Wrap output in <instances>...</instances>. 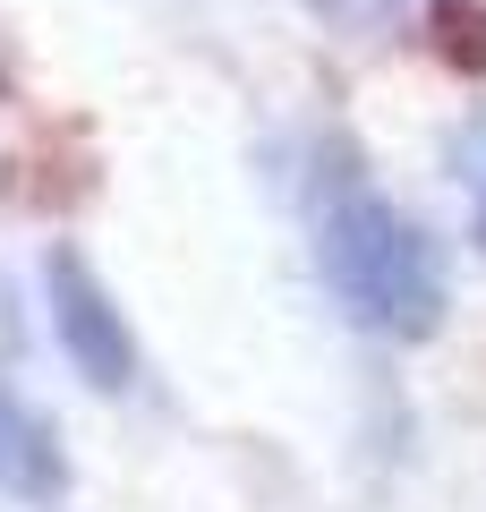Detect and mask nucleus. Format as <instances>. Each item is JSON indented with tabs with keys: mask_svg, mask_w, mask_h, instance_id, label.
I'll return each mask as SVG.
<instances>
[{
	"mask_svg": "<svg viewBox=\"0 0 486 512\" xmlns=\"http://www.w3.org/2000/svg\"><path fill=\"white\" fill-rule=\"evenodd\" d=\"M0 495H18V504H60L69 495V444H60V427L26 393H9V384H0Z\"/></svg>",
	"mask_w": 486,
	"mask_h": 512,
	"instance_id": "3",
	"label": "nucleus"
},
{
	"mask_svg": "<svg viewBox=\"0 0 486 512\" xmlns=\"http://www.w3.org/2000/svg\"><path fill=\"white\" fill-rule=\"evenodd\" d=\"M452 171H461V197H469V231H478V248H486V120H469V128H461Z\"/></svg>",
	"mask_w": 486,
	"mask_h": 512,
	"instance_id": "4",
	"label": "nucleus"
},
{
	"mask_svg": "<svg viewBox=\"0 0 486 512\" xmlns=\"http://www.w3.org/2000/svg\"><path fill=\"white\" fill-rule=\"evenodd\" d=\"M307 231H316V265L350 308V325L384 342H427L444 325V256L359 171L350 146H324V163L307 171Z\"/></svg>",
	"mask_w": 486,
	"mask_h": 512,
	"instance_id": "1",
	"label": "nucleus"
},
{
	"mask_svg": "<svg viewBox=\"0 0 486 512\" xmlns=\"http://www.w3.org/2000/svg\"><path fill=\"white\" fill-rule=\"evenodd\" d=\"M43 299H52V333L69 350V367L94 384V393H128L137 384V342H128V316L111 308L103 274H94L77 248L43 256Z\"/></svg>",
	"mask_w": 486,
	"mask_h": 512,
	"instance_id": "2",
	"label": "nucleus"
}]
</instances>
